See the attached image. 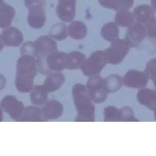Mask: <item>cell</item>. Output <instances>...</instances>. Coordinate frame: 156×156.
Wrapping results in <instances>:
<instances>
[{
  "label": "cell",
  "mask_w": 156,
  "mask_h": 156,
  "mask_svg": "<svg viewBox=\"0 0 156 156\" xmlns=\"http://www.w3.org/2000/svg\"><path fill=\"white\" fill-rule=\"evenodd\" d=\"M38 69L37 60L35 57L22 55L18 59L15 85L19 91L27 93L31 91Z\"/></svg>",
  "instance_id": "6da1fadb"
},
{
  "label": "cell",
  "mask_w": 156,
  "mask_h": 156,
  "mask_svg": "<svg viewBox=\"0 0 156 156\" xmlns=\"http://www.w3.org/2000/svg\"><path fill=\"white\" fill-rule=\"evenodd\" d=\"M74 103L77 110L76 121H94V106L91 101L86 86L82 83H76L72 90Z\"/></svg>",
  "instance_id": "7a4b0ae2"
},
{
  "label": "cell",
  "mask_w": 156,
  "mask_h": 156,
  "mask_svg": "<svg viewBox=\"0 0 156 156\" xmlns=\"http://www.w3.org/2000/svg\"><path fill=\"white\" fill-rule=\"evenodd\" d=\"M38 68L45 74L49 71L60 72L67 68L68 65V54L55 51L44 57H37Z\"/></svg>",
  "instance_id": "3957f363"
},
{
  "label": "cell",
  "mask_w": 156,
  "mask_h": 156,
  "mask_svg": "<svg viewBox=\"0 0 156 156\" xmlns=\"http://www.w3.org/2000/svg\"><path fill=\"white\" fill-rule=\"evenodd\" d=\"M24 4L28 9L27 22L34 29L41 28L46 23L45 0H24Z\"/></svg>",
  "instance_id": "277c9868"
},
{
  "label": "cell",
  "mask_w": 156,
  "mask_h": 156,
  "mask_svg": "<svg viewBox=\"0 0 156 156\" xmlns=\"http://www.w3.org/2000/svg\"><path fill=\"white\" fill-rule=\"evenodd\" d=\"M107 63V60L104 51L98 50L85 59L80 69L85 76L90 77L98 75Z\"/></svg>",
  "instance_id": "5b68a950"
},
{
  "label": "cell",
  "mask_w": 156,
  "mask_h": 156,
  "mask_svg": "<svg viewBox=\"0 0 156 156\" xmlns=\"http://www.w3.org/2000/svg\"><path fill=\"white\" fill-rule=\"evenodd\" d=\"M130 45L125 39L117 38L112 42L110 47L104 50L107 63L119 64L130 51Z\"/></svg>",
  "instance_id": "8992f818"
},
{
  "label": "cell",
  "mask_w": 156,
  "mask_h": 156,
  "mask_svg": "<svg viewBox=\"0 0 156 156\" xmlns=\"http://www.w3.org/2000/svg\"><path fill=\"white\" fill-rule=\"evenodd\" d=\"M88 96L93 103L103 102L107 98L108 92L105 88L104 79L98 75L89 77L86 83Z\"/></svg>",
  "instance_id": "52a82bcc"
},
{
  "label": "cell",
  "mask_w": 156,
  "mask_h": 156,
  "mask_svg": "<svg viewBox=\"0 0 156 156\" xmlns=\"http://www.w3.org/2000/svg\"><path fill=\"white\" fill-rule=\"evenodd\" d=\"M148 79L144 72L136 69H129L123 76L122 80L126 87L141 89L147 85Z\"/></svg>",
  "instance_id": "ba28073f"
},
{
  "label": "cell",
  "mask_w": 156,
  "mask_h": 156,
  "mask_svg": "<svg viewBox=\"0 0 156 156\" xmlns=\"http://www.w3.org/2000/svg\"><path fill=\"white\" fill-rule=\"evenodd\" d=\"M147 35V30L144 24L136 22L128 27L125 40L130 47H136L143 41Z\"/></svg>",
  "instance_id": "9c48e42d"
},
{
  "label": "cell",
  "mask_w": 156,
  "mask_h": 156,
  "mask_svg": "<svg viewBox=\"0 0 156 156\" xmlns=\"http://www.w3.org/2000/svg\"><path fill=\"white\" fill-rule=\"evenodd\" d=\"M2 108L12 118L18 121L24 109L22 102L13 96H6L1 102Z\"/></svg>",
  "instance_id": "30bf717a"
},
{
  "label": "cell",
  "mask_w": 156,
  "mask_h": 156,
  "mask_svg": "<svg viewBox=\"0 0 156 156\" xmlns=\"http://www.w3.org/2000/svg\"><path fill=\"white\" fill-rule=\"evenodd\" d=\"M76 0H58L56 13L58 17L65 23L71 22L76 15Z\"/></svg>",
  "instance_id": "8fae6325"
},
{
  "label": "cell",
  "mask_w": 156,
  "mask_h": 156,
  "mask_svg": "<svg viewBox=\"0 0 156 156\" xmlns=\"http://www.w3.org/2000/svg\"><path fill=\"white\" fill-rule=\"evenodd\" d=\"M34 44L37 50V57H44L57 51L56 41L48 35L40 36L35 40Z\"/></svg>",
  "instance_id": "7c38bea8"
},
{
  "label": "cell",
  "mask_w": 156,
  "mask_h": 156,
  "mask_svg": "<svg viewBox=\"0 0 156 156\" xmlns=\"http://www.w3.org/2000/svg\"><path fill=\"white\" fill-rule=\"evenodd\" d=\"M63 107L62 104L57 100H50L47 101L43 107L41 112L46 121L58 118L63 113Z\"/></svg>",
  "instance_id": "4fadbf2b"
},
{
  "label": "cell",
  "mask_w": 156,
  "mask_h": 156,
  "mask_svg": "<svg viewBox=\"0 0 156 156\" xmlns=\"http://www.w3.org/2000/svg\"><path fill=\"white\" fill-rule=\"evenodd\" d=\"M136 98L138 102L142 105L151 110H156V91L144 87L139 89Z\"/></svg>",
  "instance_id": "5bb4252c"
},
{
  "label": "cell",
  "mask_w": 156,
  "mask_h": 156,
  "mask_svg": "<svg viewBox=\"0 0 156 156\" xmlns=\"http://www.w3.org/2000/svg\"><path fill=\"white\" fill-rule=\"evenodd\" d=\"M1 35L4 45L7 46H18L23 41L21 32L15 27L6 28L2 32Z\"/></svg>",
  "instance_id": "9a60e30c"
},
{
  "label": "cell",
  "mask_w": 156,
  "mask_h": 156,
  "mask_svg": "<svg viewBox=\"0 0 156 156\" xmlns=\"http://www.w3.org/2000/svg\"><path fill=\"white\" fill-rule=\"evenodd\" d=\"M15 16V9L4 0H0V27L4 29L10 26Z\"/></svg>",
  "instance_id": "2e32d148"
},
{
  "label": "cell",
  "mask_w": 156,
  "mask_h": 156,
  "mask_svg": "<svg viewBox=\"0 0 156 156\" xmlns=\"http://www.w3.org/2000/svg\"><path fill=\"white\" fill-rule=\"evenodd\" d=\"M65 80V76L61 73H52L48 74L43 85L48 92H53L58 90L63 85Z\"/></svg>",
  "instance_id": "e0dca14e"
},
{
  "label": "cell",
  "mask_w": 156,
  "mask_h": 156,
  "mask_svg": "<svg viewBox=\"0 0 156 156\" xmlns=\"http://www.w3.org/2000/svg\"><path fill=\"white\" fill-rule=\"evenodd\" d=\"M133 15L136 22L146 24L152 18L154 17V10L153 8L147 4L140 5L135 8Z\"/></svg>",
  "instance_id": "ac0fdd59"
},
{
  "label": "cell",
  "mask_w": 156,
  "mask_h": 156,
  "mask_svg": "<svg viewBox=\"0 0 156 156\" xmlns=\"http://www.w3.org/2000/svg\"><path fill=\"white\" fill-rule=\"evenodd\" d=\"M68 33L72 38L81 40L87 35V28L82 21H72L68 27Z\"/></svg>",
  "instance_id": "d6986e66"
},
{
  "label": "cell",
  "mask_w": 156,
  "mask_h": 156,
  "mask_svg": "<svg viewBox=\"0 0 156 156\" xmlns=\"http://www.w3.org/2000/svg\"><path fill=\"white\" fill-rule=\"evenodd\" d=\"M19 121H45L41 110L34 106L24 108Z\"/></svg>",
  "instance_id": "ffe728a7"
},
{
  "label": "cell",
  "mask_w": 156,
  "mask_h": 156,
  "mask_svg": "<svg viewBox=\"0 0 156 156\" xmlns=\"http://www.w3.org/2000/svg\"><path fill=\"white\" fill-rule=\"evenodd\" d=\"M48 91L43 85L33 87L30 91V98L31 102L36 105H41L47 102Z\"/></svg>",
  "instance_id": "44dd1931"
},
{
  "label": "cell",
  "mask_w": 156,
  "mask_h": 156,
  "mask_svg": "<svg viewBox=\"0 0 156 156\" xmlns=\"http://www.w3.org/2000/svg\"><path fill=\"white\" fill-rule=\"evenodd\" d=\"M115 20L118 26L129 27L134 23L135 17L133 13L128 10H121L117 11Z\"/></svg>",
  "instance_id": "7402d4cb"
},
{
  "label": "cell",
  "mask_w": 156,
  "mask_h": 156,
  "mask_svg": "<svg viewBox=\"0 0 156 156\" xmlns=\"http://www.w3.org/2000/svg\"><path fill=\"white\" fill-rule=\"evenodd\" d=\"M101 34L105 40L112 43V41L118 38V26L114 22L107 23L102 26L101 31Z\"/></svg>",
  "instance_id": "603a6c76"
},
{
  "label": "cell",
  "mask_w": 156,
  "mask_h": 156,
  "mask_svg": "<svg viewBox=\"0 0 156 156\" xmlns=\"http://www.w3.org/2000/svg\"><path fill=\"white\" fill-rule=\"evenodd\" d=\"M68 65L67 69H77L81 68L86 57L84 54L79 51H73L68 54Z\"/></svg>",
  "instance_id": "cb8c5ba5"
},
{
  "label": "cell",
  "mask_w": 156,
  "mask_h": 156,
  "mask_svg": "<svg viewBox=\"0 0 156 156\" xmlns=\"http://www.w3.org/2000/svg\"><path fill=\"white\" fill-rule=\"evenodd\" d=\"M104 85L107 92L112 93L119 90L122 84V78L118 74H111L104 79Z\"/></svg>",
  "instance_id": "d4e9b609"
},
{
  "label": "cell",
  "mask_w": 156,
  "mask_h": 156,
  "mask_svg": "<svg viewBox=\"0 0 156 156\" xmlns=\"http://www.w3.org/2000/svg\"><path fill=\"white\" fill-rule=\"evenodd\" d=\"M68 35V27L65 24L60 23L54 25L49 32V36L58 41L65 40Z\"/></svg>",
  "instance_id": "484cf974"
},
{
  "label": "cell",
  "mask_w": 156,
  "mask_h": 156,
  "mask_svg": "<svg viewBox=\"0 0 156 156\" xmlns=\"http://www.w3.org/2000/svg\"><path fill=\"white\" fill-rule=\"evenodd\" d=\"M134 116L133 110L129 107H123L119 109L118 121H138Z\"/></svg>",
  "instance_id": "4316f807"
},
{
  "label": "cell",
  "mask_w": 156,
  "mask_h": 156,
  "mask_svg": "<svg viewBox=\"0 0 156 156\" xmlns=\"http://www.w3.org/2000/svg\"><path fill=\"white\" fill-rule=\"evenodd\" d=\"M104 121H118L119 109L114 106H107L104 110Z\"/></svg>",
  "instance_id": "83f0119b"
},
{
  "label": "cell",
  "mask_w": 156,
  "mask_h": 156,
  "mask_svg": "<svg viewBox=\"0 0 156 156\" xmlns=\"http://www.w3.org/2000/svg\"><path fill=\"white\" fill-rule=\"evenodd\" d=\"M144 73L149 79L153 80L156 78V58L151 59L147 63Z\"/></svg>",
  "instance_id": "f1b7e54d"
},
{
  "label": "cell",
  "mask_w": 156,
  "mask_h": 156,
  "mask_svg": "<svg viewBox=\"0 0 156 156\" xmlns=\"http://www.w3.org/2000/svg\"><path fill=\"white\" fill-rule=\"evenodd\" d=\"M21 54L22 55H29L37 57V50L34 43L32 41L24 43L21 48Z\"/></svg>",
  "instance_id": "f546056e"
},
{
  "label": "cell",
  "mask_w": 156,
  "mask_h": 156,
  "mask_svg": "<svg viewBox=\"0 0 156 156\" xmlns=\"http://www.w3.org/2000/svg\"><path fill=\"white\" fill-rule=\"evenodd\" d=\"M147 35L152 38L156 40V18H152L145 24Z\"/></svg>",
  "instance_id": "4dcf8cb0"
},
{
  "label": "cell",
  "mask_w": 156,
  "mask_h": 156,
  "mask_svg": "<svg viewBox=\"0 0 156 156\" xmlns=\"http://www.w3.org/2000/svg\"><path fill=\"white\" fill-rule=\"evenodd\" d=\"M134 0H116L115 10H129L133 5Z\"/></svg>",
  "instance_id": "1f68e13d"
},
{
  "label": "cell",
  "mask_w": 156,
  "mask_h": 156,
  "mask_svg": "<svg viewBox=\"0 0 156 156\" xmlns=\"http://www.w3.org/2000/svg\"><path fill=\"white\" fill-rule=\"evenodd\" d=\"M99 3L104 7L111 9L113 10L116 9V0H98Z\"/></svg>",
  "instance_id": "d6a6232c"
},
{
  "label": "cell",
  "mask_w": 156,
  "mask_h": 156,
  "mask_svg": "<svg viewBox=\"0 0 156 156\" xmlns=\"http://www.w3.org/2000/svg\"><path fill=\"white\" fill-rule=\"evenodd\" d=\"M5 83H6V80H5V77L1 74H0V90H2L5 87Z\"/></svg>",
  "instance_id": "836d02e7"
},
{
  "label": "cell",
  "mask_w": 156,
  "mask_h": 156,
  "mask_svg": "<svg viewBox=\"0 0 156 156\" xmlns=\"http://www.w3.org/2000/svg\"><path fill=\"white\" fill-rule=\"evenodd\" d=\"M4 45V42H3L2 35H0V51H1V50L3 49Z\"/></svg>",
  "instance_id": "e575fe53"
},
{
  "label": "cell",
  "mask_w": 156,
  "mask_h": 156,
  "mask_svg": "<svg viewBox=\"0 0 156 156\" xmlns=\"http://www.w3.org/2000/svg\"><path fill=\"white\" fill-rule=\"evenodd\" d=\"M151 5L154 10L156 12V0H151Z\"/></svg>",
  "instance_id": "d590c367"
},
{
  "label": "cell",
  "mask_w": 156,
  "mask_h": 156,
  "mask_svg": "<svg viewBox=\"0 0 156 156\" xmlns=\"http://www.w3.org/2000/svg\"><path fill=\"white\" fill-rule=\"evenodd\" d=\"M3 118V114H2V107L0 105V121L2 120Z\"/></svg>",
  "instance_id": "8d00e7d4"
},
{
  "label": "cell",
  "mask_w": 156,
  "mask_h": 156,
  "mask_svg": "<svg viewBox=\"0 0 156 156\" xmlns=\"http://www.w3.org/2000/svg\"><path fill=\"white\" fill-rule=\"evenodd\" d=\"M152 81H153V83H154V86L155 88H156V78L154 79Z\"/></svg>",
  "instance_id": "74e56055"
},
{
  "label": "cell",
  "mask_w": 156,
  "mask_h": 156,
  "mask_svg": "<svg viewBox=\"0 0 156 156\" xmlns=\"http://www.w3.org/2000/svg\"><path fill=\"white\" fill-rule=\"evenodd\" d=\"M154 118H155V119L156 120V110H154Z\"/></svg>",
  "instance_id": "f35d334b"
}]
</instances>
